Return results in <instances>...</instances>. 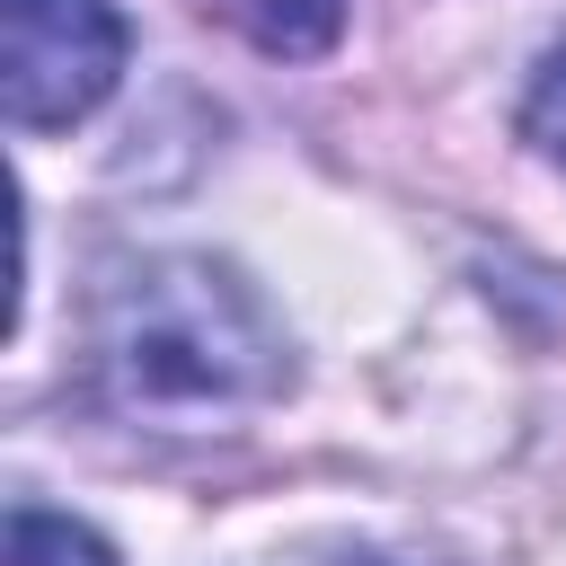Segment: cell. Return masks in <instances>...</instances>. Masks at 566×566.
<instances>
[{"mask_svg":"<svg viewBox=\"0 0 566 566\" xmlns=\"http://www.w3.org/2000/svg\"><path fill=\"white\" fill-rule=\"evenodd\" d=\"M80 354L97 398L159 433H230L301 380L274 301L203 248L106 256L80 310Z\"/></svg>","mask_w":566,"mask_h":566,"instance_id":"1","label":"cell"},{"mask_svg":"<svg viewBox=\"0 0 566 566\" xmlns=\"http://www.w3.org/2000/svg\"><path fill=\"white\" fill-rule=\"evenodd\" d=\"M133 27L115 0H0V106L18 133L97 115L124 80Z\"/></svg>","mask_w":566,"mask_h":566,"instance_id":"2","label":"cell"},{"mask_svg":"<svg viewBox=\"0 0 566 566\" xmlns=\"http://www.w3.org/2000/svg\"><path fill=\"white\" fill-rule=\"evenodd\" d=\"M248 44H265V53H283V62H310V53H327L336 44V27H345V0H212Z\"/></svg>","mask_w":566,"mask_h":566,"instance_id":"3","label":"cell"},{"mask_svg":"<svg viewBox=\"0 0 566 566\" xmlns=\"http://www.w3.org/2000/svg\"><path fill=\"white\" fill-rule=\"evenodd\" d=\"M0 566H115V548L88 522H71V513L18 504L9 513V539H0Z\"/></svg>","mask_w":566,"mask_h":566,"instance_id":"4","label":"cell"},{"mask_svg":"<svg viewBox=\"0 0 566 566\" xmlns=\"http://www.w3.org/2000/svg\"><path fill=\"white\" fill-rule=\"evenodd\" d=\"M522 142L566 177V44H548L539 62H531V88H522Z\"/></svg>","mask_w":566,"mask_h":566,"instance_id":"5","label":"cell"},{"mask_svg":"<svg viewBox=\"0 0 566 566\" xmlns=\"http://www.w3.org/2000/svg\"><path fill=\"white\" fill-rule=\"evenodd\" d=\"M274 566H451V557H424V548H389V539H318V548H292Z\"/></svg>","mask_w":566,"mask_h":566,"instance_id":"6","label":"cell"}]
</instances>
